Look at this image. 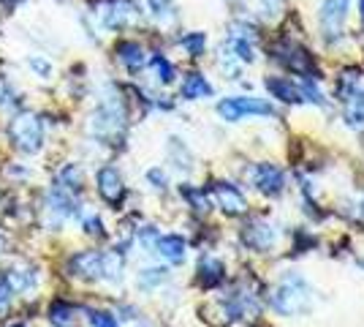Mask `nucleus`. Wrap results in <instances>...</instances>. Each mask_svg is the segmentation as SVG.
<instances>
[{
  "label": "nucleus",
  "mask_w": 364,
  "mask_h": 327,
  "mask_svg": "<svg viewBox=\"0 0 364 327\" xmlns=\"http://www.w3.org/2000/svg\"><path fill=\"white\" fill-rule=\"evenodd\" d=\"M147 180H150L155 188H166L168 186L166 172H164V170H150V172H147Z\"/></svg>",
  "instance_id": "29"
},
{
  "label": "nucleus",
  "mask_w": 364,
  "mask_h": 327,
  "mask_svg": "<svg viewBox=\"0 0 364 327\" xmlns=\"http://www.w3.org/2000/svg\"><path fill=\"white\" fill-rule=\"evenodd\" d=\"M0 93H3V85H0Z\"/></svg>",
  "instance_id": "34"
},
{
  "label": "nucleus",
  "mask_w": 364,
  "mask_h": 327,
  "mask_svg": "<svg viewBox=\"0 0 364 327\" xmlns=\"http://www.w3.org/2000/svg\"><path fill=\"white\" fill-rule=\"evenodd\" d=\"M11 295H14V289L9 286V281H6V276H3V279H0V311H6V308H9Z\"/></svg>",
  "instance_id": "28"
},
{
  "label": "nucleus",
  "mask_w": 364,
  "mask_h": 327,
  "mask_svg": "<svg viewBox=\"0 0 364 327\" xmlns=\"http://www.w3.org/2000/svg\"><path fill=\"white\" fill-rule=\"evenodd\" d=\"M49 322L58 327H68L74 322V308H71L68 303H63V300H55V303L49 306Z\"/></svg>",
  "instance_id": "18"
},
{
  "label": "nucleus",
  "mask_w": 364,
  "mask_h": 327,
  "mask_svg": "<svg viewBox=\"0 0 364 327\" xmlns=\"http://www.w3.org/2000/svg\"><path fill=\"white\" fill-rule=\"evenodd\" d=\"M98 194L112 207H117L125 199V186H122L120 172L114 170V167H104V170L98 172Z\"/></svg>",
  "instance_id": "10"
},
{
  "label": "nucleus",
  "mask_w": 364,
  "mask_h": 327,
  "mask_svg": "<svg viewBox=\"0 0 364 327\" xmlns=\"http://www.w3.org/2000/svg\"><path fill=\"white\" fill-rule=\"evenodd\" d=\"M168 150H171L174 161H180V164H177L180 170H191V153H188V147H185V145H182L180 140H171Z\"/></svg>",
  "instance_id": "25"
},
{
  "label": "nucleus",
  "mask_w": 364,
  "mask_h": 327,
  "mask_svg": "<svg viewBox=\"0 0 364 327\" xmlns=\"http://www.w3.org/2000/svg\"><path fill=\"white\" fill-rule=\"evenodd\" d=\"M242 240H245V246H247V249L264 254V251L274 249V243H277V232H274L267 221H258V218H256V221L245 224Z\"/></svg>",
  "instance_id": "7"
},
{
  "label": "nucleus",
  "mask_w": 364,
  "mask_h": 327,
  "mask_svg": "<svg viewBox=\"0 0 364 327\" xmlns=\"http://www.w3.org/2000/svg\"><path fill=\"white\" fill-rule=\"evenodd\" d=\"M60 188H63V191H68V194H79V191L85 188L82 167H76V164H68V167H63V172H60Z\"/></svg>",
  "instance_id": "17"
},
{
  "label": "nucleus",
  "mask_w": 364,
  "mask_h": 327,
  "mask_svg": "<svg viewBox=\"0 0 364 327\" xmlns=\"http://www.w3.org/2000/svg\"><path fill=\"white\" fill-rule=\"evenodd\" d=\"M71 270H74L79 279L95 281L104 276V254H95V251H79L74 259H71Z\"/></svg>",
  "instance_id": "11"
},
{
  "label": "nucleus",
  "mask_w": 364,
  "mask_h": 327,
  "mask_svg": "<svg viewBox=\"0 0 364 327\" xmlns=\"http://www.w3.org/2000/svg\"><path fill=\"white\" fill-rule=\"evenodd\" d=\"M90 325L92 327H120L117 319L107 311H90Z\"/></svg>",
  "instance_id": "26"
},
{
  "label": "nucleus",
  "mask_w": 364,
  "mask_h": 327,
  "mask_svg": "<svg viewBox=\"0 0 364 327\" xmlns=\"http://www.w3.org/2000/svg\"><path fill=\"white\" fill-rule=\"evenodd\" d=\"M117 58H120V63L128 68V71H139V68L147 63L144 49L139 47L136 41H122L120 47H117Z\"/></svg>",
  "instance_id": "16"
},
{
  "label": "nucleus",
  "mask_w": 364,
  "mask_h": 327,
  "mask_svg": "<svg viewBox=\"0 0 364 327\" xmlns=\"http://www.w3.org/2000/svg\"><path fill=\"white\" fill-rule=\"evenodd\" d=\"M264 85H267V90H269L277 101H283V104H299V101H302V93H299V90L291 85V79H286V77H267Z\"/></svg>",
  "instance_id": "14"
},
{
  "label": "nucleus",
  "mask_w": 364,
  "mask_h": 327,
  "mask_svg": "<svg viewBox=\"0 0 364 327\" xmlns=\"http://www.w3.org/2000/svg\"><path fill=\"white\" fill-rule=\"evenodd\" d=\"M150 3V9L155 11V14H166V11H171V0H147Z\"/></svg>",
  "instance_id": "32"
},
{
  "label": "nucleus",
  "mask_w": 364,
  "mask_h": 327,
  "mask_svg": "<svg viewBox=\"0 0 364 327\" xmlns=\"http://www.w3.org/2000/svg\"><path fill=\"white\" fill-rule=\"evenodd\" d=\"M166 279H168V273L164 267H147V270L139 273V286H141V289H155V286H161Z\"/></svg>",
  "instance_id": "21"
},
{
  "label": "nucleus",
  "mask_w": 364,
  "mask_h": 327,
  "mask_svg": "<svg viewBox=\"0 0 364 327\" xmlns=\"http://www.w3.org/2000/svg\"><path fill=\"white\" fill-rule=\"evenodd\" d=\"M350 0H323L321 6V31L326 33L329 38H337L343 28H346V19H348Z\"/></svg>",
  "instance_id": "5"
},
{
  "label": "nucleus",
  "mask_w": 364,
  "mask_h": 327,
  "mask_svg": "<svg viewBox=\"0 0 364 327\" xmlns=\"http://www.w3.org/2000/svg\"><path fill=\"white\" fill-rule=\"evenodd\" d=\"M269 303L277 313L283 316H299L313 308V286L299 276V273H286L280 284L272 289Z\"/></svg>",
  "instance_id": "1"
},
{
  "label": "nucleus",
  "mask_w": 364,
  "mask_h": 327,
  "mask_svg": "<svg viewBox=\"0 0 364 327\" xmlns=\"http://www.w3.org/2000/svg\"><path fill=\"white\" fill-rule=\"evenodd\" d=\"M6 281H9V286H11L14 292H25V289H31L33 284H36V276L28 273V270H11V273L6 276Z\"/></svg>",
  "instance_id": "23"
},
{
  "label": "nucleus",
  "mask_w": 364,
  "mask_h": 327,
  "mask_svg": "<svg viewBox=\"0 0 364 327\" xmlns=\"http://www.w3.org/2000/svg\"><path fill=\"white\" fill-rule=\"evenodd\" d=\"M152 71H155V77L158 82H164V85H171L174 82V66L166 61V55H152Z\"/></svg>",
  "instance_id": "20"
},
{
  "label": "nucleus",
  "mask_w": 364,
  "mask_h": 327,
  "mask_svg": "<svg viewBox=\"0 0 364 327\" xmlns=\"http://www.w3.org/2000/svg\"><path fill=\"white\" fill-rule=\"evenodd\" d=\"M155 249L171 265H182L185 262V240H182L180 234H164V237H158L155 240Z\"/></svg>",
  "instance_id": "13"
},
{
  "label": "nucleus",
  "mask_w": 364,
  "mask_h": 327,
  "mask_svg": "<svg viewBox=\"0 0 364 327\" xmlns=\"http://www.w3.org/2000/svg\"><path fill=\"white\" fill-rule=\"evenodd\" d=\"M180 95L182 98H188V101L207 98V95H213V85L207 82L204 74H188L185 82H182V88H180Z\"/></svg>",
  "instance_id": "15"
},
{
  "label": "nucleus",
  "mask_w": 364,
  "mask_h": 327,
  "mask_svg": "<svg viewBox=\"0 0 364 327\" xmlns=\"http://www.w3.org/2000/svg\"><path fill=\"white\" fill-rule=\"evenodd\" d=\"M85 232L92 234V237H104V224H101V218L98 216L85 218Z\"/></svg>",
  "instance_id": "27"
},
{
  "label": "nucleus",
  "mask_w": 364,
  "mask_h": 327,
  "mask_svg": "<svg viewBox=\"0 0 364 327\" xmlns=\"http://www.w3.org/2000/svg\"><path fill=\"white\" fill-rule=\"evenodd\" d=\"M359 16H362V22H364V0H359Z\"/></svg>",
  "instance_id": "33"
},
{
  "label": "nucleus",
  "mask_w": 364,
  "mask_h": 327,
  "mask_svg": "<svg viewBox=\"0 0 364 327\" xmlns=\"http://www.w3.org/2000/svg\"><path fill=\"white\" fill-rule=\"evenodd\" d=\"M31 66L36 74H41V77H49V71H52V66L46 61H41V58H31Z\"/></svg>",
  "instance_id": "31"
},
{
  "label": "nucleus",
  "mask_w": 364,
  "mask_h": 327,
  "mask_svg": "<svg viewBox=\"0 0 364 327\" xmlns=\"http://www.w3.org/2000/svg\"><path fill=\"white\" fill-rule=\"evenodd\" d=\"M218 115L223 120H228V123H237V120H242L245 115H264V118H269V115H274V107L267 104V101H261V98H253V95H228V98H223L218 104Z\"/></svg>",
  "instance_id": "3"
},
{
  "label": "nucleus",
  "mask_w": 364,
  "mask_h": 327,
  "mask_svg": "<svg viewBox=\"0 0 364 327\" xmlns=\"http://www.w3.org/2000/svg\"><path fill=\"white\" fill-rule=\"evenodd\" d=\"M104 279H109V281L122 279V256L120 254H104Z\"/></svg>",
  "instance_id": "24"
},
{
  "label": "nucleus",
  "mask_w": 364,
  "mask_h": 327,
  "mask_svg": "<svg viewBox=\"0 0 364 327\" xmlns=\"http://www.w3.org/2000/svg\"><path fill=\"white\" fill-rule=\"evenodd\" d=\"M122 125H125V118L117 107H101L95 115H92V134L101 137V140H112L114 134H120Z\"/></svg>",
  "instance_id": "8"
},
{
  "label": "nucleus",
  "mask_w": 364,
  "mask_h": 327,
  "mask_svg": "<svg viewBox=\"0 0 364 327\" xmlns=\"http://www.w3.org/2000/svg\"><path fill=\"white\" fill-rule=\"evenodd\" d=\"M9 134L22 153H38L44 145V125L33 112H19L9 125Z\"/></svg>",
  "instance_id": "2"
},
{
  "label": "nucleus",
  "mask_w": 364,
  "mask_h": 327,
  "mask_svg": "<svg viewBox=\"0 0 364 327\" xmlns=\"http://www.w3.org/2000/svg\"><path fill=\"white\" fill-rule=\"evenodd\" d=\"M213 194H215V202H218V207H220L226 216H242L245 210H247V202H245L242 188L234 186V183H228V180L215 183Z\"/></svg>",
  "instance_id": "6"
},
{
  "label": "nucleus",
  "mask_w": 364,
  "mask_h": 327,
  "mask_svg": "<svg viewBox=\"0 0 364 327\" xmlns=\"http://www.w3.org/2000/svg\"><path fill=\"white\" fill-rule=\"evenodd\" d=\"M346 120H348L350 128H364V109H348Z\"/></svg>",
  "instance_id": "30"
},
{
  "label": "nucleus",
  "mask_w": 364,
  "mask_h": 327,
  "mask_svg": "<svg viewBox=\"0 0 364 327\" xmlns=\"http://www.w3.org/2000/svg\"><path fill=\"white\" fill-rule=\"evenodd\" d=\"M226 279V267L220 259H213V256H201L198 259V284L204 289H213L218 284H223Z\"/></svg>",
  "instance_id": "12"
},
{
  "label": "nucleus",
  "mask_w": 364,
  "mask_h": 327,
  "mask_svg": "<svg viewBox=\"0 0 364 327\" xmlns=\"http://www.w3.org/2000/svg\"><path fill=\"white\" fill-rule=\"evenodd\" d=\"M250 183L264 194V197H280L286 191V175L274 164H256L250 170Z\"/></svg>",
  "instance_id": "4"
},
{
  "label": "nucleus",
  "mask_w": 364,
  "mask_h": 327,
  "mask_svg": "<svg viewBox=\"0 0 364 327\" xmlns=\"http://www.w3.org/2000/svg\"><path fill=\"white\" fill-rule=\"evenodd\" d=\"M180 191H182V197L191 202L193 210H198V213H207V210H210V199H207L204 191H198V188H193V186H182Z\"/></svg>",
  "instance_id": "22"
},
{
  "label": "nucleus",
  "mask_w": 364,
  "mask_h": 327,
  "mask_svg": "<svg viewBox=\"0 0 364 327\" xmlns=\"http://www.w3.org/2000/svg\"><path fill=\"white\" fill-rule=\"evenodd\" d=\"M101 22L112 28V31H117V28H125L131 19H134V3L131 0H107L104 6H101Z\"/></svg>",
  "instance_id": "9"
},
{
  "label": "nucleus",
  "mask_w": 364,
  "mask_h": 327,
  "mask_svg": "<svg viewBox=\"0 0 364 327\" xmlns=\"http://www.w3.org/2000/svg\"><path fill=\"white\" fill-rule=\"evenodd\" d=\"M182 49L188 52V55H193V58H201L204 55V49H207V36L204 33H188V36H182L180 38Z\"/></svg>",
  "instance_id": "19"
}]
</instances>
